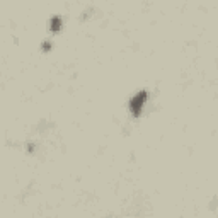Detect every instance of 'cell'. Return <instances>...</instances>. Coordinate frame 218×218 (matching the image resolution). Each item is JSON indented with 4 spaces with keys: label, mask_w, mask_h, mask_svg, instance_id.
<instances>
[{
    "label": "cell",
    "mask_w": 218,
    "mask_h": 218,
    "mask_svg": "<svg viewBox=\"0 0 218 218\" xmlns=\"http://www.w3.org/2000/svg\"><path fill=\"white\" fill-rule=\"evenodd\" d=\"M60 26H61V19H60L58 16L51 17V21H49V27H51L53 31H58V29H60Z\"/></svg>",
    "instance_id": "2"
},
{
    "label": "cell",
    "mask_w": 218,
    "mask_h": 218,
    "mask_svg": "<svg viewBox=\"0 0 218 218\" xmlns=\"http://www.w3.org/2000/svg\"><path fill=\"white\" fill-rule=\"evenodd\" d=\"M145 101H147V91H142V92H138L136 96L131 97V101H130V109H131V112H133L135 116L140 114L142 106L145 104Z\"/></svg>",
    "instance_id": "1"
}]
</instances>
